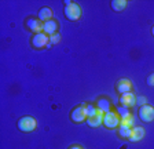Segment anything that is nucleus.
<instances>
[{"label": "nucleus", "instance_id": "obj_8", "mask_svg": "<svg viewBox=\"0 0 154 149\" xmlns=\"http://www.w3.org/2000/svg\"><path fill=\"white\" fill-rule=\"evenodd\" d=\"M120 105L124 108H132L136 105V98H135V94L134 93H125V94H121L120 95Z\"/></svg>", "mask_w": 154, "mask_h": 149}, {"label": "nucleus", "instance_id": "obj_3", "mask_svg": "<svg viewBox=\"0 0 154 149\" xmlns=\"http://www.w3.org/2000/svg\"><path fill=\"white\" fill-rule=\"evenodd\" d=\"M103 124H105L107 128H116V127L120 126V116L117 112L114 110H110L107 113L103 115Z\"/></svg>", "mask_w": 154, "mask_h": 149}, {"label": "nucleus", "instance_id": "obj_15", "mask_svg": "<svg viewBox=\"0 0 154 149\" xmlns=\"http://www.w3.org/2000/svg\"><path fill=\"white\" fill-rule=\"evenodd\" d=\"M131 130H132V127H128V126H125V124H120L119 130H117V133H119V135L121 137V138H128L129 139Z\"/></svg>", "mask_w": 154, "mask_h": 149}, {"label": "nucleus", "instance_id": "obj_19", "mask_svg": "<svg viewBox=\"0 0 154 149\" xmlns=\"http://www.w3.org/2000/svg\"><path fill=\"white\" fill-rule=\"evenodd\" d=\"M120 124H125V126L128 127H134V116H128L127 119H122L121 122H120Z\"/></svg>", "mask_w": 154, "mask_h": 149}, {"label": "nucleus", "instance_id": "obj_14", "mask_svg": "<svg viewBox=\"0 0 154 149\" xmlns=\"http://www.w3.org/2000/svg\"><path fill=\"white\" fill-rule=\"evenodd\" d=\"M103 115H105V113L98 112L95 116L88 117V119H87V124H88L90 127H99L100 124L103 123Z\"/></svg>", "mask_w": 154, "mask_h": 149}, {"label": "nucleus", "instance_id": "obj_18", "mask_svg": "<svg viewBox=\"0 0 154 149\" xmlns=\"http://www.w3.org/2000/svg\"><path fill=\"white\" fill-rule=\"evenodd\" d=\"M85 113H87V119L88 117H92L98 113V109H96L95 105H85Z\"/></svg>", "mask_w": 154, "mask_h": 149}, {"label": "nucleus", "instance_id": "obj_7", "mask_svg": "<svg viewBox=\"0 0 154 149\" xmlns=\"http://www.w3.org/2000/svg\"><path fill=\"white\" fill-rule=\"evenodd\" d=\"M70 119L74 123H83L84 120H87V113H85V105H80L76 106L70 112Z\"/></svg>", "mask_w": 154, "mask_h": 149}, {"label": "nucleus", "instance_id": "obj_12", "mask_svg": "<svg viewBox=\"0 0 154 149\" xmlns=\"http://www.w3.org/2000/svg\"><path fill=\"white\" fill-rule=\"evenodd\" d=\"M144 137V128L140 126H135L131 130V135H129V141L132 142H138Z\"/></svg>", "mask_w": 154, "mask_h": 149}, {"label": "nucleus", "instance_id": "obj_22", "mask_svg": "<svg viewBox=\"0 0 154 149\" xmlns=\"http://www.w3.org/2000/svg\"><path fill=\"white\" fill-rule=\"evenodd\" d=\"M69 149H83V148H81L80 145H73V146H70Z\"/></svg>", "mask_w": 154, "mask_h": 149}, {"label": "nucleus", "instance_id": "obj_23", "mask_svg": "<svg viewBox=\"0 0 154 149\" xmlns=\"http://www.w3.org/2000/svg\"><path fill=\"white\" fill-rule=\"evenodd\" d=\"M151 33H153V36H154V26L151 28Z\"/></svg>", "mask_w": 154, "mask_h": 149}, {"label": "nucleus", "instance_id": "obj_5", "mask_svg": "<svg viewBox=\"0 0 154 149\" xmlns=\"http://www.w3.org/2000/svg\"><path fill=\"white\" fill-rule=\"evenodd\" d=\"M48 43H50V36H47L44 32L36 33L32 37V40H30V44H32V47H35V49H43Z\"/></svg>", "mask_w": 154, "mask_h": 149}, {"label": "nucleus", "instance_id": "obj_16", "mask_svg": "<svg viewBox=\"0 0 154 149\" xmlns=\"http://www.w3.org/2000/svg\"><path fill=\"white\" fill-rule=\"evenodd\" d=\"M110 6H112V8L114 11H122L127 7V2L125 0H113Z\"/></svg>", "mask_w": 154, "mask_h": 149}, {"label": "nucleus", "instance_id": "obj_11", "mask_svg": "<svg viewBox=\"0 0 154 149\" xmlns=\"http://www.w3.org/2000/svg\"><path fill=\"white\" fill-rule=\"evenodd\" d=\"M57 29H58V22L55 20H50V21L43 24V32H44L47 36L55 35V33H57Z\"/></svg>", "mask_w": 154, "mask_h": 149}, {"label": "nucleus", "instance_id": "obj_2", "mask_svg": "<svg viewBox=\"0 0 154 149\" xmlns=\"http://www.w3.org/2000/svg\"><path fill=\"white\" fill-rule=\"evenodd\" d=\"M37 127V122L32 116H23L18 120V128L23 133H30Z\"/></svg>", "mask_w": 154, "mask_h": 149}, {"label": "nucleus", "instance_id": "obj_9", "mask_svg": "<svg viewBox=\"0 0 154 149\" xmlns=\"http://www.w3.org/2000/svg\"><path fill=\"white\" fill-rule=\"evenodd\" d=\"M95 106H96V109H98V112L107 113V112H110V110H112V102H110V101L107 100L106 97H100L99 100L96 101Z\"/></svg>", "mask_w": 154, "mask_h": 149}, {"label": "nucleus", "instance_id": "obj_17", "mask_svg": "<svg viewBox=\"0 0 154 149\" xmlns=\"http://www.w3.org/2000/svg\"><path fill=\"white\" fill-rule=\"evenodd\" d=\"M117 113H119V116H120V122H121L122 119H127L128 116H131L129 109H128V108H124V106L117 108Z\"/></svg>", "mask_w": 154, "mask_h": 149}, {"label": "nucleus", "instance_id": "obj_1", "mask_svg": "<svg viewBox=\"0 0 154 149\" xmlns=\"http://www.w3.org/2000/svg\"><path fill=\"white\" fill-rule=\"evenodd\" d=\"M65 17L69 21H79L81 18V7L73 2H65Z\"/></svg>", "mask_w": 154, "mask_h": 149}, {"label": "nucleus", "instance_id": "obj_13", "mask_svg": "<svg viewBox=\"0 0 154 149\" xmlns=\"http://www.w3.org/2000/svg\"><path fill=\"white\" fill-rule=\"evenodd\" d=\"M37 17H38V20L44 24V22H47V21L52 20V10L50 7H43V8L38 10Z\"/></svg>", "mask_w": 154, "mask_h": 149}, {"label": "nucleus", "instance_id": "obj_6", "mask_svg": "<svg viewBox=\"0 0 154 149\" xmlns=\"http://www.w3.org/2000/svg\"><path fill=\"white\" fill-rule=\"evenodd\" d=\"M139 117L144 123H150L154 120V108L150 105H142L139 108Z\"/></svg>", "mask_w": 154, "mask_h": 149}, {"label": "nucleus", "instance_id": "obj_10", "mask_svg": "<svg viewBox=\"0 0 154 149\" xmlns=\"http://www.w3.org/2000/svg\"><path fill=\"white\" fill-rule=\"evenodd\" d=\"M131 88H132V84H131V80H128V79H120V80L116 83V90H117V93H120V94L131 93Z\"/></svg>", "mask_w": 154, "mask_h": 149}, {"label": "nucleus", "instance_id": "obj_21", "mask_svg": "<svg viewBox=\"0 0 154 149\" xmlns=\"http://www.w3.org/2000/svg\"><path fill=\"white\" fill-rule=\"evenodd\" d=\"M147 84H149V86H151V87L154 86V73L149 74V78H147Z\"/></svg>", "mask_w": 154, "mask_h": 149}, {"label": "nucleus", "instance_id": "obj_4", "mask_svg": "<svg viewBox=\"0 0 154 149\" xmlns=\"http://www.w3.org/2000/svg\"><path fill=\"white\" fill-rule=\"evenodd\" d=\"M25 28L30 32L36 33H42L43 32V24L38 18H35V17H29L25 20Z\"/></svg>", "mask_w": 154, "mask_h": 149}, {"label": "nucleus", "instance_id": "obj_20", "mask_svg": "<svg viewBox=\"0 0 154 149\" xmlns=\"http://www.w3.org/2000/svg\"><path fill=\"white\" fill-rule=\"evenodd\" d=\"M59 42H61V35L55 33V35L50 36V43H52V44H58Z\"/></svg>", "mask_w": 154, "mask_h": 149}]
</instances>
